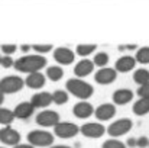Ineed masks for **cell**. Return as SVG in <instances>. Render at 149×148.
Instances as JSON below:
<instances>
[{
    "label": "cell",
    "mask_w": 149,
    "mask_h": 148,
    "mask_svg": "<svg viewBox=\"0 0 149 148\" xmlns=\"http://www.w3.org/2000/svg\"><path fill=\"white\" fill-rule=\"evenodd\" d=\"M47 77L52 81H59L64 77V70L59 65H51L47 68Z\"/></svg>",
    "instance_id": "21"
},
{
    "label": "cell",
    "mask_w": 149,
    "mask_h": 148,
    "mask_svg": "<svg viewBox=\"0 0 149 148\" xmlns=\"http://www.w3.org/2000/svg\"><path fill=\"white\" fill-rule=\"evenodd\" d=\"M97 48L96 44H80L77 48H75V52L80 55V57H88L90 54H93Z\"/></svg>",
    "instance_id": "24"
},
{
    "label": "cell",
    "mask_w": 149,
    "mask_h": 148,
    "mask_svg": "<svg viewBox=\"0 0 149 148\" xmlns=\"http://www.w3.org/2000/svg\"><path fill=\"white\" fill-rule=\"evenodd\" d=\"M135 60L139 64H149V47H142L138 49Z\"/></svg>",
    "instance_id": "25"
},
{
    "label": "cell",
    "mask_w": 149,
    "mask_h": 148,
    "mask_svg": "<svg viewBox=\"0 0 149 148\" xmlns=\"http://www.w3.org/2000/svg\"><path fill=\"white\" fill-rule=\"evenodd\" d=\"M36 123L39 126H44V128H49V126H55L61 119H59V113L55 112V110H42L36 115Z\"/></svg>",
    "instance_id": "8"
},
{
    "label": "cell",
    "mask_w": 149,
    "mask_h": 148,
    "mask_svg": "<svg viewBox=\"0 0 149 148\" xmlns=\"http://www.w3.org/2000/svg\"><path fill=\"white\" fill-rule=\"evenodd\" d=\"M136 65V60L135 57H130V55H125V57H120L116 64H114V70L117 73H129L135 68Z\"/></svg>",
    "instance_id": "16"
},
{
    "label": "cell",
    "mask_w": 149,
    "mask_h": 148,
    "mask_svg": "<svg viewBox=\"0 0 149 148\" xmlns=\"http://www.w3.org/2000/svg\"><path fill=\"white\" fill-rule=\"evenodd\" d=\"M32 48L35 49L38 54H47V52L52 51L54 45H51V44H33Z\"/></svg>",
    "instance_id": "29"
},
{
    "label": "cell",
    "mask_w": 149,
    "mask_h": 148,
    "mask_svg": "<svg viewBox=\"0 0 149 148\" xmlns=\"http://www.w3.org/2000/svg\"><path fill=\"white\" fill-rule=\"evenodd\" d=\"M0 142L4 144V145L15 147V145H17L20 142V134L16 129H13V128H10L7 125V126L0 129Z\"/></svg>",
    "instance_id": "9"
},
{
    "label": "cell",
    "mask_w": 149,
    "mask_h": 148,
    "mask_svg": "<svg viewBox=\"0 0 149 148\" xmlns=\"http://www.w3.org/2000/svg\"><path fill=\"white\" fill-rule=\"evenodd\" d=\"M15 119H16V118H15L13 110L6 109V107H0V125L7 126V125H10Z\"/></svg>",
    "instance_id": "22"
},
{
    "label": "cell",
    "mask_w": 149,
    "mask_h": 148,
    "mask_svg": "<svg viewBox=\"0 0 149 148\" xmlns=\"http://www.w3.org/2000/svg\"><path fill=\"white\" fill-rule=\"evenodd\" d=\"M141 97H149V81L146 84H143V86H139V89H138V92H136Z\"/></svg>",
    "instance_id": "32"
},
{
    "label": "cell",
    "mask_w": 149,
    "mask_h": 148,
    "mask_svg": "<svg viewBox=\"0 0 149 148\" xmlns=\"http://www.w3.org/2000/svg\"><path fill=\"white\" fill-rule=\"evenodd\" d=\"M54 58H55L56 62H59L62 65H68V64H72L74 62L75 52L71 51L70 48L59 47V48H55V51H54Z\"/></svg>",
    "instance_id": "11"
},
{
    "label": "cell",
    "mask_w": 149,
    "mask_h": 148,
    "mask_svg": "<svg viewBox=\"0 0 149 148\" xmlns=\"http://www.w3.org/2000/svg\"><path fill=\"white\" fill-rule=\"evenodd\" d=\"M65 87H67L68 93H71L72 96L81 99V100L90 99L94 93V87L90 83H87L81 79H70L65 83Z\"/></svg>",
    "instance_id": "2"
},
{
    "label": "cell",
    "mask_w": 149,
    "mask_h": 148,
    "mask_svg": "<svg viewBox=\"0 0 149 148\" xmlns=\"http://www.w3.org/2000/svg\"><path fill=\"white\" fill-rule=\"evenodd\" d=\"M99 121L104 122V121H110L114 115H116V106L111 105V103H103L100 105L99 107L94 109V113H93Z\"/></svg>",
    "instance_id": "13"
},
{
    "label": "cell",
    "mask_w": 149,
    "mask_h": 148,
    "mask_svg": "<svg viewBox=\"0 0 149 148\" xmlns=\"http://www.w3.org/2000/svg\"><path fill=\"white\" fill-rule=\"evenodd\" d=\"M48 148H71V147H68V145H51Z\"/></svg>",
    "instance_id": "37"
},
{
    "label": "cell",
    "mask_w": 149,
    "mask_h": 148,
    "mask_svg": "<svg viewBox=\"0 0 149 148\" xmlns=\"http://www.w3.org/2000/svg\"><path fill=\"white\" fill-rule=\"evenodd\" d=\"M47 83V77L41 73V71H35V73H31L28 74L26 80H25V86H28L29 89L32 90H39L45 86Z\"/></svg>",
    "instance_id": "14"
},
{
    "label": "cell",
    "mask_w": 149,
    "mask_h": 148,
    "mask_svg": "<svg viewBox=\"0 0 149 148\" xmlns=\"http://www.w3.org/2000/svg\"><path fill=\"white\" fill-rule=\"evenodd\" d=\"M13 148H35V147L31 145V144H20V142H19L17 145H15Z\"/></svg>",
    "instance_id": "34"
},
{
    "label": "cell",
    "mask_w": 149,
    "mask_h": 148,
    "mask_svg": "<svg viewBox=\"0 0 149 148\" xmlns=\"http://www.w3.org/2000/svg\"><path fill=\"white\" fill-rule=\"evenodd\" d=\"M13 64H15V61H13V58H10V55H4V57H1V62H0V65H1L3 68H10V67H13Z\"/></svg>",
    "instance_id": "31"
},
{
    "label": "cell",
    "mask_w": 149,
    "mask_h": 148,
    "mask_svg": "<svg viewBox=\"0 0 149 148\" xmlns=\"http://www.w3.org/2000/svg\"><path fill=\"white\" fill-rule=\"evenodd\" d=\"M33 112H35V107L32 106L31 102H20L13 110L15 118L17 119H29L33 115Z\"/></svg>",
    "instance_id": "17"
},
{
    "label": "cell",
    "mask_w": 149,
    "mask_h": 148,
    "mask_svg": "<svg viewBox=\"0 0 149 148\" xmlns=\"http://www.w3.org/2000/svg\"><path fill=\"white\" fill-rule=\"evenodd\" d=\"M132 128H133L132 119H129V118H122V119H117V121H114L113 123H110L109 128L106 129V132H107L111 138H119V137L126 135Z\"/></svg>",
    "instance_id": "5"
},
{
    "label": "cell",
    "mask_w": 149,
    "mask_h": 148,
    "mask_svg": "<svg viewBox=\"0 0 149 148\" xmlns=\"http://www.w3.org/2000/svg\"><path fill=\"white\" fill-rule=\"evenodd\" d=\"M133 100V92L130 89H117L113 93V103L114 105H127Z\"/></svg>",
    "instance_id": "18"
},
{
    "label": "cell",
    "mask_w": 149,
    "mask_h": 148,
    "mask_svg": "<svg viewBox=\"0 0 149 148\" xmlns=\"http://www.w3.org/2000/svg\"><path fill=\"white\" fill-rule=\"evenodd\" d=\"M0 148H4V147H0Z\"/></svg>",
    "instance_id": "40"
},
{
    "label": "cell",
    "mask_w": 149,
    "mask_h": 148,
    "mask_svg": "<svg viewBox=\"0 0 149 148\" xmlns=\"http://www.w3.org/2000/svg\"><path fill=\"white\" fill-rule=\"evenodd\" d=\"M80 132V128L72 123V122H58L55 126H54V134L58 137V138H62V140H70V138H74L77 134Z\"/></svg>",
    "instance_id": "6"
},
{
    "label": "cell",
    "mask_w": 149,
    "mask_h": 148,
    "mask_svg": "<svg viewBox=\"0 0 149 148\" xmlns=\"http://www.w3.org/2000/svg\"><path fill=\"white\" fill-rule=\"evenodd\" d=\"M72 113H74V116L78 118V119H87V118H90V116L94 113V107H93V105L88 103L87 100H81V102H78L77 105H74Z\"/></svg>",
    "instance_id": "12"
},
{
    "label": "cell",
    "mask_w": 149,
    "mask_h": 148,
    "mask_svg": "<svg viewBox=\"0 0 149 148\" xmlns=\"http://www.w3.org/2000/svg\"><path fill=\"white\" fill-rule=\"evenodd\" d=\"M132 110H133V113L138 115V116L148 115L149 113V97H139L133 103Z\"/></svg>",
    "instance_id": "20"
},
{
    "label": "cell",
    "mask_w": 149,
    "mask_h": 148,
    "mask_svg": "<svg viewBox=\"0 0 149 148\" xmlns=\"http://www.w3.org/2000/svg\"><path fill=\"white\" fill-rule=\"evenodd\" d=\"M29 49H31V45H22V51L23 52H28Z\"/></svg>",
    "instance_id": "36"
},
{
    "label": "cell",
    "mask_w": 149,
    "mask_h": 148,
    "mask_svg": "<svg viewBox=\"0 0 149 148\" xmlns=\"http://www.w3.org/2000/svg\"><path fill=\"white\" fill-rule=\"evenodd\" d=\"M94 67H96V65H94L93 61L84 58V60H81V61H78V62L75 64V67H74V74H75L78 79H84V77L90 76V74L94 71Z\"/></svg>",
    "instance_id": "15"
},
{
    "label": "cell",
    "mask_w": 149,
    "mask_h": 148,
    "mask_svg": "<svg viewBox=\"0 0 149 148\" xmlns=\"http://www.w3.org/2000/svg\"><path fill=\"white\" fill-rule=\"evenodd\" d=\"M15 70L19 73H35L39 71L42 68L47 67V58L41 54H32V55H23L20 58H17L13 64Z\"/></svg>",
    "instance_id": "1"
},
{
    "label": "cell",
    "mask_w": 149,
    "mask_h": 148,
    "mask_svg": "<svg viewBox=\"0 0 149 148\" xmlns=\"http://www.w3.org/2000/svg\"><path fill=\"white\" fill-rule=\"evenodd\" d=\"M0 62H1V55H0Z\"/></svg>",
    "instance_id": "39"
},
{
    "label": "cell",
    "mask_w": 149,
    "mask_h": 148,
    "mask_svg": "<svg viewBox=\"0 0 149 148\" xmlns=\"http://www.w3.org/2000/svg\"><path fill=\"white\" fill-rule=\"evenodd\" d=\"M0 48H1L4 55H12V54L16 52L17 47H16L15 44H4V45H0Z\"/></svg>",
    "instance_id": "30"
},
{
    "label": "cell",
    "mask_w": 149,
    "mask_h": 148,
    "mask_svg": "<svg viewBox=\"0 0 149 148\" xmlns=\"http://www.w3.org/2000/svg\"><path fill=\"white\" fill-rule=\"evenodd\" d=\"M28 142L33 147H51L54 145V134L45 129H35L28 134Z\"/></svg>",
    "instance_id": "3"
},
{
    "label": "cell",
    "mask_w": 149,
    "mask_h": 148,
    "mask_svg": "<svg viewBox=\"0 0 149 148\" xmlns=\"http://www.w3.org/2000/svg\"><path fill=\"white\" fill-rule=\"evenodd\" d=\"M80 134H83L86 138L97 140L106 134V128L99 122H87L83 126H80Z\"/></svg>",
    "instance_id": "7"
},
{
    "label": "cell",
    "mask_w": 149,
    "mask_h": 148,
    "mask_svg": "<svg viewBox=\"0 0 149 148\" xmlns=\"http://www.w3.org/2000/svg\"><path fill=\"white\" fill-rule=\"evenodd\" d=\"M103 148H127V147H126L125 142L111 138V140H107V141L103 142Z\"/></svg>",
    "instance_id": "28"
},
{
    "label": "cell",
    "mask_w": 149,
    "mask_h": 148,
    "mask_svg": "<svg viewBox=\"0 0 149 148\" xmlns=\"http://www.w3.org/2000/svg\"><path fill=\"white\" fill-rule=\"evenodd\" d=\"M116 79H117V71L114 68H109V67L100 68V70H97V73L94 74V80L99 84H103V86L111 84Z\"/></svg>",
    "instance_id": "10"
},
{
    "label": "cell",
    "mask_w": 149,
    "mask_h": 148,
    "mask_svg": "<svg viewBox=\"0 0 149 148\" xmlns=\"http://www.w3.org/2000/svg\"><path fill=\"white\" fill-rule=\"evenodd\" d=\"M126 145H129V147H136V140H135V138H129Z\"/></svg>",
    "instance_id": "35"
},
{
    "label": "cell",
    "mask_w": 149,
    "mask_h": 148,
    "mask_svg": "<svg viewBox=\"0 0 149 148\" xmlns=\"http://www.w3.org/2000/svg\"><path fill=\"white\" fill-rule=\"evenodd\" d=\"M31 103L33 107H48L51 103H52V93L49 92H41V93H36L33 95L31 99Z\"/></svg>",
    "instance_id": "19"
},
{
    "label": "cell",
    "mask_w": 149,
    "mask_h": 148,
    "mask_svg": "<svg viewBox=\"0 0 149 148\" xmlns=\"http://www.w3.org/2000/svg\"><path fill=\"white\" fill-rule=\"evenodd\" d=\"M136 147L139 148H145V147H149V140L146 137H141L136 140Z\"/></svg>",
    "instance_id": "33"
},
{
    "label": "cell",
    "mask_w": 149,
    "mask_h": 148,
    "mask_svg": "<svg viewBox=\"0 0 149 148\" xmlns=\"http://www.w3.org/2000/svg\"><path fill=\"white\" fill-rule=\"evenodd\" d=\"M25 80H22L19 76H6L0 80V92L3 95H13L23 89Z\"/></svg>",
    "instance_id": "4"
},
{
    "label": "cell",
    "mask_w": 149,
    "mask_h": 148,
    "mask_svg": "<svg viewBox=\"0 0 149 148\" xmlns=\"http://www.w3.org/2000/svg\"><path fill=\"white\" fill-rule=\"evenodd\" d=\"M93 62H94V65H97L100 68L106 67L109 62V54L107 52H97L93 58Z\"/></svg>",
    "instance_id": "27"
},
{
    "label": "cell",
    "mask_w": 149,
    "mask_h": 148,
    "mask_svg": "<svg viewBox=\"0 0 149 148\" xmlns=\"http://www.w3.org/2000/svg\"><path fill=\"white\" fill-rule=\"evenodd\" d=\"M68 93L64 92V90H55L52 93V102L55 105H65L68 102Z\"/></svg>",
    "instance_id": "26"
},
{
    "label": "cell",
    "mask_w": 149,
    "mask_h": 148,
    "mask_svg": "<svg viewBox=\"0 0 149 148\" xmlns=\"http://www.w3.org/2000/svg\"><path fill=\"white\" fill-rule=\"evenodd\" d=\"M133 80L135 83H138L139 86H143L149 81V71L146 68H139L133 73Z\"/></svg>",
    "instance_id": "23"
},
{
    "label": "cell",
    "mask_w": 149,
    "mask_h": 148,
    "mask_svg": "<svg viewBox=\"0 0 149 148\" xmlns=\"http://www.w3.org/2000/svg\"><path fill=\"white\" fill-rule=\"evenodd\" d=\"M3 102H4V95H3V93L0 92V106L3 105Z\"/></svg>",
    "instance_id": "38"
}]
</instances>
